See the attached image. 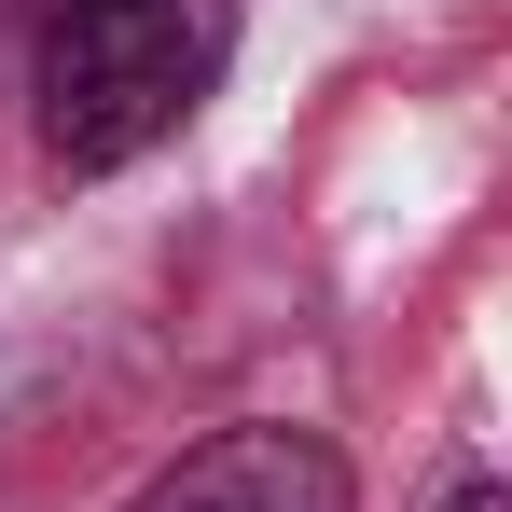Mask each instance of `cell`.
<instances>
[{
    "label": "cell",
    "mask_w": 512,
    "mask_h": 512,
    "mask_svg": "<svg viewBox=\"0 0 512 512\" xmlns=\"http://www.w3.org/2000/svg\"><path fill=\"white\" fill-rule=\"evenodd\" d=\"M236 70V0H56L42 14V153L70 180L139 167Z\"/></svg>",
    "instance_id": "obj_1"
},
{
    "label": "cell",
    "mask_w": 512,
    "mask_h": 512,
    "mask_svg": "<svg viewBox=\"0 0 512 512\" xmlns=\"http://www.w3.org/2000/svg\"><path fill=\"white\" fill-rule=\"evenodd\" d=\"M125 512H360V471H346L333 429H208V443H180L167 471L139 485Z\"/></svg>",
    "instance_id": "obj_2"
},
{
    "label": "cell",
    "mask_w": 512,
    "mask_h": 512,
    "mask_svg": "<svg viewBox=\"0 0 512 512\" xmlns=\"http://www.w3.org/2000/svg\"><path fill=\"white\" fill-rule=\"evenodd\" d=\"M443 512H512V485H499V471H457V485H443Z\"/></svg>",
    "instance_id": "obj_3"
},
{
    "label": "cell",
    "mask_w": 512,
    "mask_h": 512,
    "mask_svg": "<svg viewBox=\"0 0 512 512\" xmlns=\"http://www.w3.org/2000/svg\"><path fill=\"white\" fill-rule=\"evenodd\" d=\"M28 14H56V0H28Z\"/></svg>",
    "instance_id": "obj_4"
}]
</instances>
